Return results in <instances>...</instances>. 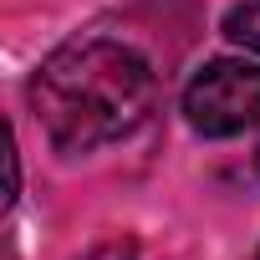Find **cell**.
Here are the masks:
<instances>
[{"instance_id":"obj_2","label":"cell","mask_w":260,"mask_h":260,"mask_svg":"<svg viewBox=\"0 0 260 260\" xmlns=\"http://www.w3.org/2000/svg\"><path fill=\"white\" fill-rule=\"evenodd\" d=\"M184 117L199 138H235L260 122V67L255 61H204L184 87Z\"/></svg>"},{"instance_id":"obj_4","label":"cell","mask_w":260,"mask_h":260,"mask_svg":"<svg viewBox=\"0 0 260 260\" xmlns=\"http://www.w3.org/2000/svg\"><path fill=\"white\" fill-rule=\"evenodd\" d=\"M255 174H260V148H255Z\"/></svg>"},{"instance_id":"obj_3","label":"cell","mask_w":260,"mask_h":260,"mask_svg":"<svg viewBox=\"0 0 260 260\" xmlns=\"http://www.w3.org/2000/svg\"><path fill=\"white\" fill-rule=\"evenodd\" d=\"M224 36L245 51H260V0H245V6L224 11Z\"/></svg>"},{"instance_id":"obj_5","label":"cell","mask_w":260,"mask_h":260,"mask_svg":"<svg viewBox=\"0 0 260 260\" xmlns=\"http://www.w3.org/2000/svg\"><path fill=\"white\" fill-rule=\"evenodd\" d=\"M255 260H260V250H255Z\"/></svg>"},{"instance_id":"obj_1","label":"cell","mask_w":260,"mask_h":260,"mask_svg":"<svg viewBox=\"0 0 260 260\" xmlns=\"http://www.w3.org/2000/svg\"><path fill=\"white\" fill-rule=\"evenodd\" d=\"M158 102V77L138 46L117 36H77L31 77V112L56 153H92L138 133Z\"/></svg>"}]
</instances>
